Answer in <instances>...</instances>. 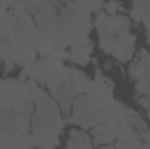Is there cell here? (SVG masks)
<instances>
[{"label": "cell", "instance_id": "1", "mask_svg": "<svg viewBox=\"0 0 150 149\" xmlns=\"http://www.w3.org/2000/svg\"><path fill=\"white\" fill-rule=\"evenodd\" d=\"M107 114L101 112L86 95H77L72 105V123L80 126V130L94 128L105 121Z\"/></svg>", "mask_w": 150, "mask_h": 149}, {"label": "cell", "instance_id": "2", "mask_svg": "<svg viewBox=\"0 0 150 149\" xmlns=\"http://www.w3.org/2000/svg\"><path fill=\"white\" fill-rule=\"evenodd\" d=\"M86 97L101 112L107 114L115 104L112 81H108L105 75L98 74L94 79H91V86H89V91L86 93Z\"/></svg>", "mask_w": 150, "mask_h": 149}, {"label": "cell", "instance_id": "3", "mask_svg": "<svg viewBox=\"0 0 150 149\" xmlns=\"http://www.w3.org/2000/svg\"><path fill=\"white\" fill-rule=\"evenodd\" d=\"M49 91H51V97L54 98V102L58 104V107H59L61 112H68L72 109L77 93L74 91V88H72L70 82L61 84V86H58V88H52V90H49Z\"/></svg>", "mask_w": 150, "mask_h": 149}, {"label": "cell", "instance_id": "4", "mask_svg": "<svg viewBox=\"0 0 150 149\" xmlns=\"http://www.w3.org/2000/svg\"><path fill=\"white\" fill-rule=\"evenodd\" d=\"M117 125H112L108 121H103L101 125L93 128V142L100 144V146H107L112 144L115 140V133H117Z\"/></svg>", "mask_w": 150, "mask_h": 149}, {"label": "cell", "instance_id": "5", "mask_svg": "<svg viewBox=\"0 0 150 149\" xmlns=\"http://www.w3.org/2000/svg\"><path fill=\"white\" fill-rule=\"evenodd\" d=\"M91 53H93V44L87 39L84 42H79V44L72 46L70 51H68V56L77 65H87L89 60H91Z\"/></svg>", "mask_w": 150, "mask_h": 149}, {"label": "cell", "instance_id": "6", "mask_svg": "<svg viewBox=\"0 0 150 149\" xmlns=\"http://www.w3.org/2000/svg\"><path fill=\"white\" fill-rule=\"evenodd\" d=\"M65 149H93V137H89L86 130H72Z\"/></svg>", "mask_w": 150, "mask_h": 149}, {"label": "cell", "instance_id": "7", "mask_svg": "<svg viewBox=\"0 0 150 149\" xmlns=\"http://www.w3.org/2000/svg\"><path fill=\"white\" fill-rule=\"evenodd\" d=\"M74 88V91L77 95H86L89 91V86H91V79L84 74L82 70H70V81H68Z\"/></svg>", "mask_w": 150, "mask_h": 149}, {"label": "cell", "instance_id": "8", "mask_svg": "<svg viewBox=\"0 0 150 149\" xmlns=\"http://www.w3.org/2000/svg\"><path fill=\"white\" fill-rule=\"evenodd\" d=\"M117 149H143L142 137L134 140H127V142H117Z\"/></svg>", "mask_w": 150, "mask_h": 149}, {"label": "cell", "instance_id": "9", "mask_svg": "<svg viewBox=\"0 0 150 149\" xmlns=\"http://www.w3.org/2000/svg\"><path fill=\"white\" fill-rule=\"evenodd\" d=\"M122 11V4L120 2H108V4H103V12L110 14V16H117V12Z\"/></svg>", "mask_w": 150, "mask_h": 149}, {"label": "cell", "instance_id": "10", "mask_svg": "<svg viewBox=\"0 0 150 149\" xmlns=\"http://www.w3.org/2000/svg\"><path fill=\"white\" fill-rule=\"evenodd\" d=\"M140 104H142V105L150 112V95H149V97H142V98H140Z\"/></svg>", "mask_w": 150, "mask_h": 149}, {"label": "cell", "instance_id": "11", "mask_svg": "<svg viewBox=\"0 0 150 149\" xmlns=\"http://www.w3.org/2000/svg\"><path fill=\"white\" fill-rule=\"evenodd\" d=\"M96 149H117V148L112 146V144H107V146H100V148H96Z\"/></svg>", "mask_w": 150, "mask_h": 149}, {"label": "cell", "instance_id": "12", "mask_svg": "<svg viewBox=\"0 0 150 149\" xmlns=\"http://www.w3.org/2000/svg\"><path fill=\"white\" fill-rule=\"evenodd\" d=\"M147 42H149V46H150V32H147Z\"/></svg>", "mask_w": 150, "mask_h": 149}, {"label": "cell", "instance_id": "13", "mask_svg": "<svg viewBox=\"0 0 150 149\" xmlns=\"http://www.w3.org/2000/svg\"><path fill=\"white\" fill-rule=\"evenodd\" d=\"M30 149H37V148H30Z\"/></svg>", "mask_w": 150, "mask_h": 149}]
</instances>
